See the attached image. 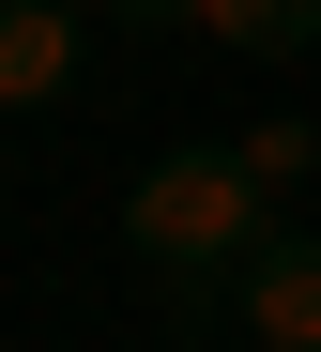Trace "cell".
<instances>
[{
  "mask_svg": "<svg viewBox=\"0 0 321 352\" xmlns=\"http://www.w3.org/2000/svg\"><path fill=\"white\" fill-rule=\"evenodd\" d=\"M77 16H92V31H122V46H138V31H184V0H77Z\"/></svg>",
  "mask_w": 321,
  "mask_h": 352,
  "instance_id": "cell-6",
  "label": "cell"
},
{
  "mask_svg": "<svg viewBox=\"0 0 321 352\" xmlns=\"http://www.w3.org/2000/svg\"><path fill=\"white\" fill-rule=\"evenodd\" d=\"M122 245H138V276L168 291V307H230V291L291 245V214L230 168V138H168L138 168V199H122Z\"/></svg>",
  "mask_w": 321,
  "mask_h": 352,
  "instance_id": "cell-1",
  "label": "cell"
},
{
  "mask_svg": "<svg viewBox=\"0 0 321 352\" xmlns=\"http://www.w3.org/2000/svg\"><path fill=\"white\" fill-rule=\"evenodd\" d=\"M92 62V16L77 0H0V107H61Z\"/></svg>",
  "mask_w": 321,
  "mask_h": 352,
  "instance_id": "cell-2",
  "label": "cell"
},
{
  "mask_svg": "<svg viewBox=\"0 0 321 352\" xmlns=\"http://www.w3.org/2000/svg\"><path fill=\"white\" fill-rule=\"evenodd\" d=\"M184 31L230 46V62H306V46H321V0H184Z\"/></svg>",
  "mask_w": 321,
  "mask_h": 352,
  "instance_id": "cell-4",
  "label": "cell"
},
{
  "mask_svg": "<svg viewBox=\"0 0 321 352\" xmlns=\"http://www.w3.org/2000/svg\"><path fill=\"white\" fill-rule=\"evenodd\" d=\"M230 307H245V337H261V352H321V245H276Z\"/></svg>",
  "mask_w": 321,
  "mask_h": 352,
  "instance_id": "cell-3",
  "label": "cell"
},
{
  "mask_svg": "<svg viewBox=\"0 0 321 352\" xmlns=\"http://www.w3.org/2000/svg\"><path fill=\"white\" fill-rule=\"evenodd\" d=\"M230 168H245V184L291 214V184L321 168V123H306V107H245V123H230Z\"/></svg>",
  "mask_w": 321,
  "mask_h": 352,
  "instance_id": "cell-5",
  "label": "cell"
}]
</instances>
